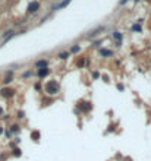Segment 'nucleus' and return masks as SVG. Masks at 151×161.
<instances>
[{
	"label": "nucleus",
	"mask_w": 151,
	"mask_h": 161,
	"mask_svg": "<svg viewBox=\"0 0 151 161\" xmlns=\"http://www.w3.org/2000/svg\"><path fill=\"white\" fill-rule=\"evenodd\" d=\"M59 90H60V85L56 82V81H49L46 85H44V91H46L49 95L57 94V92H59Z\"/></svg>",
	"instance_id": "1"
},
{
	"label": "nucleus",
	"mask_w": 151,
	"mask_h": 161,
	"mask_svg": "<svg viewBox=\"0 0 151 161\" xmlns=\"http://www.w3.org/2000/svg\"><path fill=\"white\" fill-rule=\"evenodd\" d=\"M76 108H78L81 113H90L92 110V104L90 103V101L81 100V101H78V104H76Z\"/></svg>",
	"instance_id": "2"
},
{
	"label": "nucleus",
	"mask_w": 151,
	"mask_h": 161,
	"mask_svg": "<svg viewBox=\"0 0 151 161\" xmlns=\"http://www.w3.org/2000/svg\"><path fill=\"white\" fill-rule=\"evenodd\" d=\"M38 9H40V3H38L37 0H34V2H31V3L28 5L27 12H28V13H37V12H38Z\"/></svg>",
	"instance_id": "3"
},
{
	"label": "nucleus",
	"mask_w": 151,
	"mask_h": 161,
	"mask_svg": "<svg viewBox=\"0 0 151 161\" xmlns=\"http://www.w3.org/2000/svg\"><path fill=\"white\" fill-rule=\"evenodd\" d=\"M0 94H2V97H5V98H12L15 95V91L12 88H3V90L0 91Z\"/></svg>",
	"instance_id": "4"
},
{
	"label": "nucleus",
	"mask_w": 151,
	"mask_h": 161,
	"mask_svg": "<svg viewBox=\"0 0 151 161\" xmlns=\"http://www.w3.org/2000/svg\"><path fill=\"white\" fill-rule=\"evenodd\" d=\"M49 73H50V69H49V67H40V69H38V72H37L38 78H41V79H43V78H46Z\"/></svg>",
	"instance_id": "5"
},
{
	"label": "nucleus",
	"mask_w": 151,
	"mask_h": 161,
	"mask_svg": "<svg viewBox=\"0 0 151 161\" xmlns=\"http://www.w3.org/2000/svg\"><path fill=\"white\" fill-rule=\"evenodd\" d=\"M122 38H123V35L120 34V32H113V40H116L117 43V47H120V44H122Z\"/></svg>",
	"instance_id": "6"
},
{
	"label": "nucleus",
	"mask_w": 151,
	"mask_h": 161,
	"mask_svg": "<svg viewBox=\"0 0 151 161\" xmlns=\"http://www.w3.org/2000/svg\"><path fill=\"white\" fill-rule=\"evenodd\" d=\"M98 53H100L103 57H110V56H113V51H112V50H107V49H100Z\"/></svg>",
	"instance_id": "7"
},
{
	"label": "nucleus",
	"mask_w": 151,
	"mask_h": 161,
	"mask_svg": "<svg viewBox=\"0 0 151 161\" xmlns=\"http://www.w3.org/2000/svg\"><path fill=\"white\" fill-rule=\"evenodd\" d=\"M40 138H41V133H40L38 130H32V132H31V139H32V141L38 142V141H40Z\"/></svg>",
	"instance_id": "8"
},
{
	"label": "nucleus",
	"mask_w": 151,
	"mask_h": 161,
	"mask_svg": "<svg viewBox=\"0 0 151 161\" xmlns=\"http://www.w3.org/2000/svg\"><path fill=\"white\" fill-rule=\"evenodd\" d=\"M47 65H49V62L47 60H44V59H41V60H37L35 62V67H47Z\"/></svg>",
	"instance_id": "9"
},
{
	"label": "nucleus",
	"mask_w": 151,
	"mask_h": 161,
	"mask_svg": "<svg viewBox=\"0 0 151 161\" xmlns=\"http://www.w3.org/2000/svg\"><path fill=\"white\" fill-rule=\"evenodd\" d=\"M69 56H70L69 51H60V53H59V59H60V60H68Z\"/></svg>",
	"instance_id": "10"
},
{
	"label": "nucleus",
	"mask_w": 151,
	"mask_h": 161,
	"mask_svg": "<svg viewBox=\"0 0 151 161\" xmlns=\"http://www.w3.org/2000/svg\"><path fill=\"white\" fill-rule=\"evenodd\" d=\"M100 31H104V27H98L97 29L91 31L90 34H88V37H90V38H92V37H96V35H97V32H100Z\"/></svg>",
	"instance_id": "11"
},
{
	"label": "nucleus",
	"mask_w": 151,
	"mask_h": 161,
	"mask_svg": "<svg viewBox=\"0 0 151 161\" xmlns=\"http://www.w3.org/2000/svg\"><path fill=\"white\" fill-rule=\"evenodd\" d=\"M79 50H81V47H79L78 44H75V45L70 47V51H69V53H79Z\"/></svg>",
	"instance_id": "12"
},
{
	"label": "nucleus",
	"mask_w": 151,
	"mask_h": 161,
	"mask_svg": "<svg viewBox=\"0 0 151 161\" xmlns=\"http://www.w3.org/2000/svg\"><path fill=\"white\" fill-rule=\"evenodd\" d=\"M19 130H21V129H19L18 125H12V126H10V133H18Z\"/></svg>",
	"instance_id": "13"
},
{
	"label": "nucleus",
	"mask_w": 151,
	"mask_h": 161,
	"mask_svg": "<svg viewBox=\"0 0 151 161\" xmlns=\"http://www.w3.org/2000/svg\"><path fill=\"white\" fill-rule=\"evenodd\" d=\"M69 3H70V0H63L62 3H60L59 6H56V9H60V7H65V6H68Z\"/></svg>",
	"instance_id": "14"
},
{
	"label": "nucleus",
	"mask_w": 151,
	"mask_h": 161,
	"mask_svg": "<svg viewBox=\"0 0 151 161\" xmlns=\"http://www.w3.org/2000/svg\"><path fill=\"white\" fill-rule=\"evenodd\" d=\"M132 31H133V32H141V25H139V23H135V25H132Z\"/></svg>",
	"instance_id": "15"
},
{
	"label": "nucleus",
	"mask_w": 151,
	"mask_h": 161,
	"mask_svg": "<svg viewBox=\"0 0 151 161\" xmlns=\"http://www.w3.org/2000/svg\"><path fill=\"white\" fill-rule=\"evenodd\" d=\"M12 154H13L15 157H21V154H22V152H21V149H19V148H15Z\"/></svg>",
	"instance_id": "16"
},
{
	"label": "nucleus",
	"mask_w": 151,
	"mask_h": 161,
	"mask_svg": "<svg viewBox=\"0 0 151 161\" xmlns=\"http://www.w3.org/2000/svg\"><path fill=\"white\" fill-rule=\"evenodd\" d=\"M78 67H84V65H85V59H81V60H78Z\"/></svg>",
	"instance_id": "17"
},
{
	"label": "nucleus",
	"mask_w": 151,
	"mask_h": 161,
	"mask_svg": "<svg viewBox=\"0 0 151 161\" xmlns=\"http://www.w3.org/2000/svg\"><path fill=\"white\" fill-rule=\"evenodd\" d=\"M101 79L104 81L106 84H109V82H110V81H109V76H107V75H103V76H101Z\"/></svg>",
	"instance_id": "18"
},
{
	"label": "nucleus",
	"mask_w": 151,
	"mask_h": 161,
	"mask_svg": "<svg viewBox=\"0 0 151 161\" xmlns=\"http://www.w3.org/2000/svg\"><path fill=\"white\" fill-rule=\"evenodd\" d=\"M92 78H94V79H98V78H100V73H98V72H92Z\"/></svg>",
	"instance_id": "19"
},
{
	"label": "nucleus",
	"mask_w": 151,
	"mask_h": 161,
	"mask_svg": "<svg viewBox=\"0 0 151 161\" xmlns=\"http://www.w3.org/2000/svg\"><path fill=\"white\" fill-rule=\"evenodd\" d=\"M25 117V113L23 111H18V119H23Z\"/></svg>",
	"instance_id": "20"
},
{
	"label": "nucleus",
	"mask_w": 151,
	"mask_h": 161,
	"mask_svg": "<svg viewBox=\"0 0 151 161\" xmlns=\"http://www.w3.org/2000/svg\"><path fill=\"white\" fill-rule=\"evenodd\" d=\"M117 90H119V91H123V90H125L123 84H117Z\"/></svg>",
	"instance_id": "21"
},
{
	"label": "nucleus",
	"mask_w": 151,
	"mask_h": 161,
	"mask_svg": "<svg viewBox=\"0 0 151 161\" xmlns=\"http://www.w3.org/2000/svg\"><path fill=\"white\" fill-rule=\"evenodd\" d=\"M32 75V72L29 70V72H25V73H23V78H28V76H31Z\"/></svg>",
	"instance_id": "22"
},
{
	"label": "nucleus",
	"mask_w": 151,
	"mask_h": 161,
	"mask_svg": "<svg viewBox=\"0 0 151 161\" xmlns=\"http://www.w3.org/2000/svg\"><path fill=\"white\" fill-rule=\"evenodd\" d=\"M34 88H35V90L38 91V90H41V85H40V84H38V82H37L35 85H34Z\"/></svg>",
	"instance_id": "23"
},
{
	"label": "nucleus",
	"mask_w": 151,
	"mask_h": 161,
	"mask_svg": "<svg viewBox=\"0 0 151 161\" xmlns=\"http://www.w3.org/2000/svg\"><path fill=\"white\" fill-rule=\"evenodd\" d=\"M126 2H128V0H120V2H119V5H120V6H123L125 3H126Z\"/></svg>",
	"instance_id": "24"
},
{
	"label": "nucleus",
	"mask_w": 151,
	"mask_h": 161,
	"mask_svg": "<svg viewBox=\"0 0 151 161\" xmlns=\"http://www.w3.org/2000/svg\"><path fill=\"white\" fill-rule=\"evenodd\" d=\"M0 114H3V108L0 107Z\"/></svg>",
	"instance_id": "25"
},
{
	"label": "nucleus",
	"mask_w": 151,
	"mask_h": 161,
	"mask_svg": "<svg viewBox=\"0 0 151 161\" xmlns=\"http://www.w3.org/2000/svg\"><path fill=\"white\" fill-rule=\"evenodd\" d=\"M0 133H3V129H2V127H0Z\"/></svg>",
	"instance_id": "26"
},
{
	"label": "nucleus",
	"mask_w": 151,
	"mask_h": 161,
	"mask_svg": "<svg viewBox=\"0 0 151 161\" xmlns=\"http://www.w3.org/2000/svg\"><path fill=\"white\" fill-rule=\"evenodd\" d=\"M135 2H137V3H138V2H139V0H135Z\"/></svg>",
	"instance_id": "27"
}]
</instances>
